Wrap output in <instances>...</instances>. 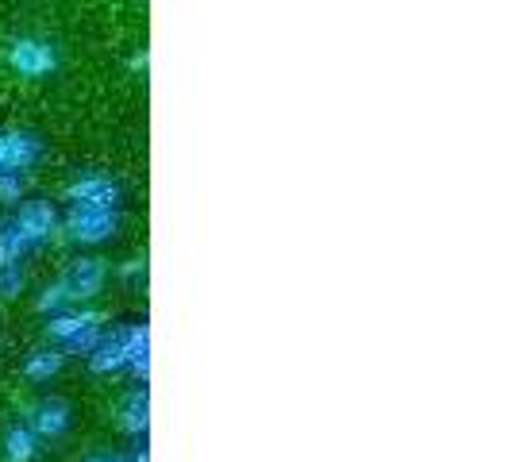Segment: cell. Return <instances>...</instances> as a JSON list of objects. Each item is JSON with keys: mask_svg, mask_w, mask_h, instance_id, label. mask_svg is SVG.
I'll list each match as a JSON object with an SVG mask.
<instances>
[{"mask_svg": "<svg viewBox=\"0 0 512 462\" xmlns=\"http://www.w3.org/2000/svg\"><path fill=\"white\" fill-rule=\"evenodd\" d=\"M4 62L8 70H16L20 77H31V81H43V77L58 74L62 58H58V47L43 35H16L4 43Z\"/></svg>", "mask_w": 512, "mask_h": 462, "instance_id": "1", "label": "cell"}, {"mask_svg": "<svg viewBox=\"0 0 512 462\" xmlns=\"http://www.w3.org/2000/svg\"><path fill=\"white\" fill-rule=\"evenodd\" d=\"M66 235L81 247H101L120 235V208H85L70 205L66 212Z\"/></svg>", "mask_w": 512, "mask_h": 462, "instance_id": "2", "label": "cell"}, {"mask_svg": "<svg viewBox=\"0 0 512 462\" xmlns=\"http://www.w3.org/2000/svg\"><path fill=\"white\" fill-rule=\"evenodd\" d=\"M104 282H108V262L97 255H81L74 258L66 270H62V293H66V301H77V305H85V301H97L104 293Z\"/></svg>", "mask_w": 512, "mask_h": 462, "instance_id": "3", "label": "cell"}, {"mask_svg": "<svg viewBox=\"0 0 512 462\" xmlns=\"http://www.w3.org/2000/svg\"><path fill=\"white\" fill-rule=\"evenodd\" d=\"M43 158V139L27 128L0 131V178L4 174H24Z\"/></svg>", "mask_w": 512, "mask_h": 462, "instance_id": "4", "label": "cell"}, {"mask_svg": "<svg viewBox=\"0 0 512 462\" xmlns=\"http://www.w3.org/2000/svg\"><path fill=\"white\" fill-rule=\"evenodd\" d=\"M66 201L85 208H120L124 189H120V181H112L108 174H81V178L66 185Z\"/></svg>", "mask_w": 512, "mask_h": 462, "instance_id": "5", "label": "cell"}, {"mask_svg": "<svg viewBox=\"0 0 512 462\" xmlns=\"http://www.w3.org/2000/svg\"><path fill=\"white\" fill-rule=\"evenodd\" d=\"M70 424H74V405L66 397H43L27 412V428L35 432V439H62Z\"/></svg>", "mask_w": 512, "mask_h": 462, "instance_id": "6", "label": "cell"}, {"mask_svg": "<svg viewBox=\"0 0 512 462\" xmlns=\"http://www.w3.org/2000/svg\"><path fill=\"white\" fill-rule=\"evenodd\" d=\"M12 224L24 235L27 247H39V243H47L54 231H58V208L51 201H43V197H35V201L20 205V212L12 216Z\"/></svg>", "mask_w": 512, "mask_h": 462, "instance_id": "7", "label": "cell"}, {"mask_svg": "<svg viewBox=\"0 0 512 462\" xmlns=\"http://www.w3.org/2000/svg\"><path fill=\"white\" fill-rule=\"evenodd\" d=\"M120 347H124V370H131L135 382L147 385L151 378V324L120 328Z\"/></svg>", "mask_w": 512, "mask_h": 462, "instance_id": "8", "label": "cell"}, {"mask_svg": "<svg viewBox=\"0 0 512 462\" xmlns=\"http://www.w3.org/2000/svg\"><path fill=\"white\" fill-rule=\"evenodd\" d=\"M120 428L135 439H143L151 432V393H147V385H135L128 397H124V405H120Z\"/></svg>", "mask_w": 512, "mask_h": 462, "instance_id": "9", "label": "cell"}, {"mask_svg": "<svg viewBox=\"0 0 512 462\" xmlns=\"http://www.w3.org/2000/svg\"><path fill=\"white\" fill-rule=\"evenodd\" d=\"M93 324H104L101 312H93V308H77V312H58V316H51L43 328H47V335L62 347V343H70L77 332H85V328H93Z\"/></svg>", "mask_w": 512, "mask_h": 462, "instance_id": "10", "label": "cell"}, {"mask_svg": "<svg viewBox=\"0 0 512 462\" xmlns=\"http://www.w3.org/2000/svg\"><path fill=\"white\" fill-rule=\"evenodd\" d=\"M0 459L4 462H35L39 459V439L27 424H8L0 436Z\"/></svg>", "mask_w": 512, "mask_h": 462, "instance_id": "11", "label": "cell"}, {"mask_svg": "<svg viewBox=\"0 0 512 462\" xmlns=\"http://www.w3.org/2000/svg\"><path fill=\"white\" fill-rule=\"evenodd\" d=\"M62 366H66V355L58 351V347H39V351H31L20 366V374H24L27 382H51L62 374Z\"/></svg>", "mask_w": 512, "mask_h": 462, "instance_id": "12", "label": "cell"}, {"mask_svg": "<svg viewBox=\"0 0 512 462\" xmlns=\"http://www.w3.org/2000/svg\"><path fill=\"white\" fill-rule=\"evenodd\" d=\"M89 370H93V374H116V370H124V347H120V332L104 335L101 347L89 355Z\"/></svg>", "mask_w": 512, "mask_h": 462, "instance_id": "13", "label": "cell"}, {"mask_svg": "<svg viewBox=\"0 0 512 462\" xmlns=\"http://www.w3.org/2000/svg\"><path fill=\"white\" fill-rule=\"evenodd\" d=\"M27 251H31V247L24 243V235L16 231V224H12V220H0V270H4V266H20Z\"/></svg>", "mask_w": 512, "mask_h": 462, "instance_id": "14", "label": "cell"}, {"mask_svg": "<svg viewBox=\"0 0 512 462\" xmlns=\"http://www.w3.org/2000/svg\"><path fill=\"white\" fill-rule=\"evenodd\" d=\"M104 324H93V328H85V332H77L74 339H70V343H62V347H58V351H62V355H66V359H70V355H85V359H89V355H93V351H97V347H101V339H104Z\"/></svg>", "mask_w": 512, "mask_h": 462, "instance_id": "15", "label": "cell"}, {"mask_svg": "<svg viewBox=\"0 0 512 462\" xmlns=\"http://www.w3.org/2000/svg\"><path fill=\"white\" fill-rule=\"evenodd\" d=\"M24 289H27L24 266H4L0 270V301H16Z\"/></svg>", "mask_w": 512, "mask_h": 462, "instance_id": "16", "label": "cell"}, {"mask_svg": "<svg viewBox=\"0 0 512 462\" xmlns=\"http://www.w3.org/2000/svg\"><path fill=\"white\" fill-rule=\"evenodd\" d=\"M66 305H70V301H66V293H62V285H58V282L47 285V289L35 297V308H39L43 316H58V312H62Z\"/></svg>", "mask_w": 512, "mask_h": 462, "instance_id": "17", "label": "cell"}, {"mask_svg": "<svg viewBox=\"0 0 512 462\" xmlns=\"http://www.w3.org/2000/svg\"><path fill=\"white\" fill-rule=\"evenodd\" d=\"M24 189H27L24 174H4L0 178V205H16L24 197Z\"/></svg>", "mask_w": 512, "mask_h": 462, "instance_id": "18", "label": "cell"}, {"mask_svg": "<svg viewBox=\"0 0 512 462\" xmlns=\"http://www.w3.org/2000/svg\"><path fill=\"white\" fill-rule=\"evenodd\" d=\"M128 66H131V74H151V51H147V47H143V51H135L128 58Z\"/></svg>", "mask_w": 512, "mask_h": 462, "instance_id": "19", "label": "cell"}, {"mask_svg": "<svg viewBox=\"0 0 512 462\" xmlns=\"http://www.w3.org/2000/svg\"><path fill=\"white\" fill-rule=\"evenodd\" d=\"M143 274H147V258H128V262H124V266H120V278H143Z\"/></svg>", "mask_w": 512, "mask_h": 462, "instance_id": "20", "label": "cell"}, {"mask_svg": "<svg viewBox=\"0 0 512 462\" xmlns=\"http://www.w3.org/2000/svg\"><path fill=\"white\" fill-rule=\"evenodd\" d=\"M124 459H128V462H151V451H147V447H135V451H131V455H124Z\"/></svg>", "mask_w": 512, "mask_h": 462, "instance_id": "21", "label": "cell"}, {"mask_svg": "<svg viewBox=\"0 0 512 462\" xmlns=\"http://www.w3.org/2000/svg\"><path fill=\"white\" fill-rule=\"evenodd\" d=\"M81 462H128L124 455H85Z\"/></svg>", "mask_w": 512, "mask_h": 462, "instance_id": "22", "label": "cell"}]
</instances>
